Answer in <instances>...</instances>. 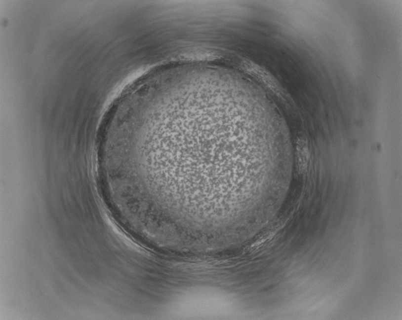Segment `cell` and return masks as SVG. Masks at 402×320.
I'll use <instances>...</instances> for the list:
<instances>
[{
	"label": "cell",
	"instance_id": "cell-1",
	"mask_svg": "<svg viewBox=\"0 0 402 320\" xmlns=\"http://www.w3.org/2000/svg\"><path fill=\"white\" fill-rule=\"evenodd\" d=\"M298 160L300 171H306L309 162V152L308 144L303 138L298 141L297 144Z\"/></svg>",
	"mask_w": 402,
	"mask_h": 320
}]
</instances>
